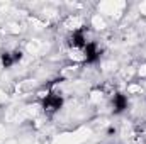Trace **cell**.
<instances>
[{
  "instance_id": "6da1fadb",
  "label": "cell",
  "mask_w": 146,
  "mask_h": 144,
  "mask_svg": "<svg viewBox=\"0 0 146 144\" xmlns=\"http://www.w3.org/2000/svg\"><path fill=\"white\" fill-rule=\"evenodd\" d=\"M63 104H65V98L56 90H48L41 98V108L48 117H53L54 114H58L63 108Z\"/></svg>"
},
{
  "instance_id": "7a4b0ae2",
  "label": "cell",
  "mask_w": 146,
  "mask_h": 144,
  "mask_svg": "<svg viewBox=\"0 0 146 144\" xmlns=\"http://www.w3.org/2000/svg\"><path fill=\"white\" fill-rule=\"evenodd\" d=\"M82 54H83V63L85 65H95L102 58V49L99 48V44L95 41H88L87 46L83 48Z\"/></svg>"
},
{
  "instance_id": "3957f363",
  "label": "cell",
  "mask_w": 146,
  "mask_h": 144,
  "mask_svg": "<svg viewBox=\"0 0 146 144\" xmlns=\"http://www.w3.org/2000/svg\"><path fill=\"white\" fill-rule=\"evenodd\" d=\"M87 34H85V29L83 27H78L70 32V36L66 37V44L72 48V49H78V51H83V48L87 46Z\"/></svg>"
},
{
  "instance_id": "277c9868",
  "label": "cell",
  "mask_w": 146,
  "mask_h": 144,
  "mask_svg": "<svg viewBox=\"0 0 146 144\" xmlns=\"http://www.w3.org/2000/svg\"><path fill=\"white\" fill-rule=\"evenodd\" d=\"M110 107H112V114H115V115L124 114V112L127 110V107H129V98H127V95L122 93V92H115V93L112 95Z\"/></svg>"
},
{
  "instance_id": "5b68a950",
  "label": "cell",
  "mask_w": 146,
  "mask_h": 144,
  "mask_svg": "<svg viewBox=\"0 0 146 144\" xmlns=\"http://www.w3.org/2000/svg\"><path fill=\"white\" fill-rule=\"evenodd\" d=\"M22 59V51H2L0 53V61H2V66L5 70H10L12 66H15L19 61Z\"/></svg>"
}]
</instances>
